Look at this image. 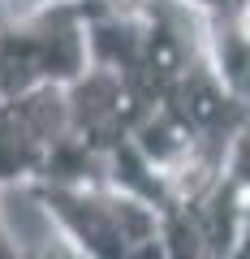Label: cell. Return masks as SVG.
Masks as SVG:
<instances>
[{"mask_svg":"<svg viewBox=\"0 0 250 259\" xmlns=\"http://www.w3.org/2000/svg\"><path fill=\"white\" fill-rule=\"evenodd\" d=\"M30 194L82 259H168L160 212L117 186H30Z\"/></svg>","mask_w":250,"mask_h":259,"instance_id":"cell-1","label":"cell"},{"mask_svg":"<svg viewBox=\"0 0 250 259\" xmlns=\"http://www.w3.org/2000/svg\"><path fill=\"white\" fill-rule=\"evenodd\" d=\"M86 74L82 5L56 0L43 9H13L0 0V100L69 87Z\"/></svg>","mask_w":250,"mask_h":259,"instance_id":"cell-2","label":"cell"},{"mask_svg":"<svg viewBox=\"0 0 250 259\" xmlns=\"http://www.w3.org/2000/svg\"><path fill=\"white\" fill-rule=\"evenodd\" d=\"M69 130L65 87L0 100V190L5 186H35L52 160L56 143Z\"/></svg>","mask_w":250,"mask_h":259,"instance_id":"cell-3","label":"cell"},{"mask_svg":"<svg viewBox=\"0 0 250 259\" xmlns=\"http://www.w3.org/2000/svg\"><path fill=\"white\" fill-rule=\"evenodd\" d=\"M0 259H35V250H26V246H22V242L9 233L5 216H0Z\"/></svg>","mask_w":250,"mask_h":259,"instance_id":"cell-4","label":"cell"},{"mask_svg":"<svg viewBox=\"0 0 250 259\" xmlns=\"http://www.w3.org/2000/svg\"><path fill=\"white\" fill-rule=\"evenodd\" d=\"M35 259H82V255H78V250L69 246L65 238H56V233H52V238H47L43 246L35 250Z\"/></svg>","mask_w":250,"mask_h":259,"instance_id":"cell-5","label":"cell"}]
</instances>
